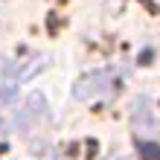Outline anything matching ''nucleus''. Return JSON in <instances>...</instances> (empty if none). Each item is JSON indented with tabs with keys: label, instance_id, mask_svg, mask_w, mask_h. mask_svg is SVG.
Returning a JSON list of instances; mask_svg holds the SVG:
<instances>
[{
	"label": "nucleus",
	"instance_id": "1",
	"mask_svg": "<svg viewBox=\"0 0 160 160\" xmlns=\"http://www.w3.org/2000/svg\"><path fill=\"white\" fill-rule=\"evenodd\" d=\"M148 125V134H154L157 131V119H154V111H152V102L146 96H140L134 102V131H140V125Z\"/></svg>",
	"mask_w": 160,
	"mask_h": 160
},
{
	"label": "nucleus",
	"instance_id": "2",
	"mask_svg": "<svg viewBox=\"0 0 160 160\" xmlns=\"http://www.w3.org/2000/svg\"><path fill=\"white\" fill-rule=\"evenodd\" d=\"M140 152L148 154V160H160V146H152V143H140Z\"/></svg>",
	"mask_w": 160,
	"mask_h": 160
}]
</instances>
